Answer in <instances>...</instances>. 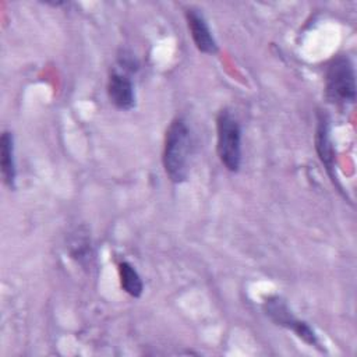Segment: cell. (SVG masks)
<instances>
[{
  "label": "cell",
  "mask_w": 357,
  "mask_h": 357,
  "mask_svg": "<svg viewBox=\"0 0 357 357\" xmlns=\"http://www.w3.org/2000/svg\"><path fill=\"white\" fill-rule=\"evenodd\" d=\"M191 149V130L184 119L177 117L166 130L163 149V166L173 183H183L187 180Z\"/></svg>",
  "instance_id": "1"
},
{
  "label": "cell",
  "mask_w": 357,
  "mask_h": 357,
  "mask_svg": "<svg viewBox=\"0 0 357 357\" xmlns=\"http://www.w3.org/2000/svg\"><path fill=\"white\" fill-rule=\"evenodd\" d=\"M218 155L229 172H238L241 166V130L237 119L229 110H220L216 119Z\"/></svg>",
  "instance_id": "2"
},
{
  "label": "cell",
  "mask_w": 357,
  "mask_h": 357,
  "mask_svg": "<svg viewBox=\"0 0 357 357\" xmlns=\"http://www.w3.org/2000/svg\"><path fill=\"white\" fill-rule=\"evenodd\" d=\"M325 92L329 102L349 105L356 99V74L353 63L346 56L332 60L326 70Z\"/></svg>",
  "instance_id": "3"
},
{
  "label": "cell",
  "mask_w": 357,
  "mask_h": 357,
  "mask_svg": "<svg viewBox=\"0 0 357 357\" xmlns=\"http://www.w3.org/2000/svg\"><path fill=\"white\" fill-rule=\"evenodd\" d=\"M264 311L276 325H280L283 328L293 331L305 343L319 349V340H318L315 332L310 328V325L307 322L294 317L291 310L287 307V304L280 297H278V296L268 297L264 301Z\"/></svg>",
  "instance_id": "4"
},
{
  "label": "cell",
  "mask_w": 357,
  "mask_h": 357,
  "mask_svg": "<svg viewBox=\"0 0 357 357\" xmlns=\"http://www.w3.org/2000/svg\"><path fill=\"white\" fill-rule=\"evenodd\" d=\"M185 18L191 32V38L198 50L206 54H215L218 52V43L209 29L205 17L195 8L185 10Z\"/></svg>",
  "instance_id": "5"
},
{
  "label": "cell",
  "mask_w": 357,
  "mask_h": 357,
  "mask_svg": "<svg viewBox=\"0 0 357 357\" xmlns=\"http://www.w3.org/2000/svg\"><path fill=\"white\" fill-rule=\"evenodd\" d=\"M110 102L120 110H130L135 106V92L131 79L117 71H113L107 84Z\"/></svg>",
  "instance_id": "6"
},
{
  "label": "cell",
  "mask_w": 357,
  "mask_h": 357,
  "mask_svg": "<svg viewBox=\"0 0 357 357\" xmlns=\"http://www.w3.org/2000/svg\"><path fill=\"white\" fill-rule=\"evenodd\" d=\"M315 146L317 152L319 155L321 162L325 165L329 176L332 177L333 181H336V174H335V167H333V145L329 137V121L325 116H319L318 120V128H317V135H315Z\"/></svg>",
  "instance_id": "7"
},
{
  "label": "cell",
  "mask_w": 357,
  "mask_h": 357,
  "mask_svg": "<svg viewBox=\"0 0 357 357\" xmlns=\"http://www.w3.org/2000/svg\"><path fill=\"white\" fill-rule=\"evenodd\" d=\"M0 166L6 185L14 190L17 178V169L14 160V139L13 134L8 131H4L0 138Z\"/></svg>",
  "instance_id": "8"
},
{
  "label": "cell",
  "mask_w": 357,
  "mask_h": 357,
  "mask_svg": "<svg viewBox=\"0 0 357 357\" xmlns=\"http://www.w3.org/2000/svg\"><path fill=\"white\" fill-rule=\"evenodd\" d=\"M119 273H120V283L124 291H127L132 297H139L142 294L144 284L135 268L128 262H120Z\"/></svg>",
  "instance_id": "9"
}]
</instances>
